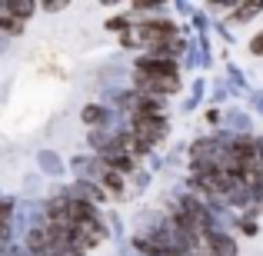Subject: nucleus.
Masks as SVG:
<instances>
[{"mask_svg": "<svg viewBox=\"0 0 263 256\" xmlns=\"http://www.w3.org/2000/svg\"><path fill=\"white\" fill-rule=\"evenodd\" d=\"M107 27H110V30H123V27H130V24H127V20H123V17H117V20H110Z\"/></svg>", "mask_w": 263, "mask_h": 256, "instance_id": "obj_8", "label": "nucleus"}, {"mask_svg": "<svg viewBox=\"0 0 263 256\" xmlns=\"http://www.w3.org/2000/svg\"><path fill=\"white\" fill-rule=\"evenodd\" d=\"M203 240L213 250V256H237V243H233L227 233H203Z\"/></svg>", "mask_w": 263, "mask_h": 256, "instance_id": "obj_2", "label": "nucleus"}, {"mask_svg": "<svg viewBox=\"0 0 263 256\" xmlns=\"http://www.w3.org/2000/svg\"><path fill=\"white\" fill-rule=\"evenodd\" d=\"M260 10H263V4H240L237 10H233V20H237V24H247V20L257 17Z\"/></svg>", "mask_w": 263, "mask_h": 256, "instance_id": "obj_4", "label": "nucleus"}, {"mask_svg": "<svg viewBox=\"0 0 263 256\" xmlns=\"http://www.w3.org/2000/svg\"><path fill=\"white\" fill-rule=\"evenodd\" d=\"M250 53H257V57H263V33H260V37H253V44H250Z\"/></svg>", "mask_w": 263, "mask_h": 256, "instance_id": "obj_7", "label": "nucleus"}, {"mask_svg": "<svg viewBox=\"0 0 263 256\" xmlns=\"http://www.w3.org/2000/svg\"><path fill=\"white\" fill-rule=\"evenodd\" d=\"M4 33H7V37H20V33H24V24H20V20L17 17H10V13H0V37H4Z\"/></svg>", "mask_w": 263, "mask_h": 256, "instance_id": "obj_3", "label": "nucleus"}, {"mask_svg": "<svg viewBox=\"0 0 263 256\" xmlns=\"http://www.w3.org/2000/svg\"><path fill=\"white\" fill-rule=\"evenodd\" d=\"M33 10H37V7H33V4H7V13H10V17H17L20 24H24V20L30 17Z\"/></svg>", "mask_w": 263, "mask_h": 256, "instance_id": "obj_5", "label": "nucleus"}, {"mask_svg": "<svg viewBox=\"0 0 263 256\" xmlns=\"http://www.w3.org/2000/svg\"><path fill=\"white\" fill-rule=\"evenodd\" d=\"M137 87L143 90V96H163V93H177L180 90V77H147V73H134Z\"/></svg>", "mask_w": 263, "mask_h": 256, "instance_id": "obj_1", "label": "nucleus"}, {"mask_svg": "<svg viewBox=\"0 0 263 256\" xmlns=\"http://www.w3.org/2000/svg\"><path fill=\"white\" fill-rule=\"evenodd\" d=\"M97 120H103V107H87L84 110V123H97Z\"/></svg>", "mask_w": 263, "mask_h": 256, "instance_id": "obj_6", "label": "nucleus"}]
</instances>
